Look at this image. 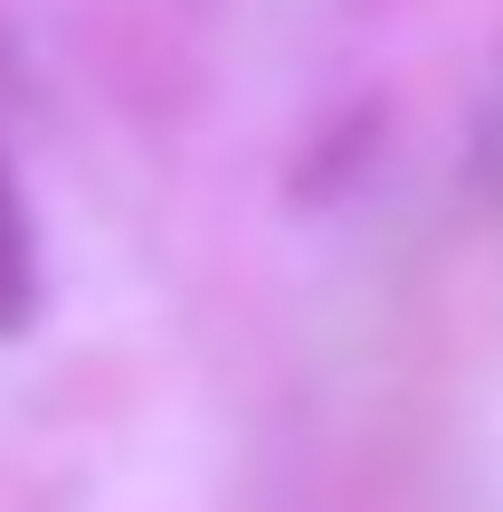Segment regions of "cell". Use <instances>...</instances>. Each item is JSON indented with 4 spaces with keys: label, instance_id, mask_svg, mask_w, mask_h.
Returning <instances> with one entry per match:
<instances>
[{
    "label": "cell",
    "instance_id": "1",
    "mask_svg": "<svg viewBox=\"0 0 503 512\" xmlns=\"http://www.w3.org/2000/svg\"><path fill=\"white\" fill-rule=\"evenodd\" d=\"M38 304V238H29V209H19V181L0 162V332H19Z\"/></svg>",
    "mask_w": 503,
    "mask_h": 512
}]
</instances>
